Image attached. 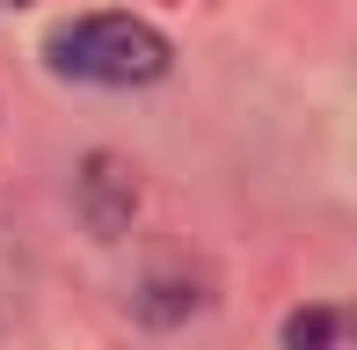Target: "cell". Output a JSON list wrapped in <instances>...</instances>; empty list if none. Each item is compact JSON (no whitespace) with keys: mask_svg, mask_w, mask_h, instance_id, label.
I'll use <instances>...</instances> for the list:
<instances>
[{"mask_svg":"<svg viewBox=\"0 0 357 350\" xmlns=\"http://www.w3.org/2000/svg\"><path fill=\"white\" fill-rule=\"evenodd\" d=\"M44 66L59 81H80V88H153L160 73L175 66L168 37H160L146 15H124V8H102V15H73L44 37Z\"/></svg>","mask_w":357,"mask_h":350,"instance_id":"6da1fadb","label":"cell"},{"mask_svg":"<svg viewBox=\"0 0 357 350\" xmlns=\"http://www.w3.org/2000/svg\"><path fill=\"white\" fill-rule=\"evenodd\" d=\"M278 336H284L291 350H335V343H357V307H299Z\"/></svg>","mask_w":357,"mask_h":350,"instance_id":"7a4b0ae2","label":"cell"},{"mask_svg":"<svg viewBox=\"0 0 357 350\" xmlns=\"http://www.w3.org/2000/svg\"><path fill=\"white\" fill-rule=\"evenodd\" d=\"M15 219H0V314H15L22 307V284H29V270H22V241H15Z\"/></svg>","mask_w":357,"mask_h":350,"instance_id":"3957f363","label":"cell"}]
</instances>
